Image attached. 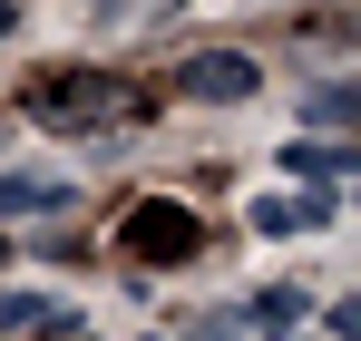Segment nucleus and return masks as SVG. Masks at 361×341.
<instances>
[{"mask_svg":"<svg viewBox=\"0 0 361 341\" xmlns=\"http://www.w3.org/2000/svg\"><path fill=\"white\" fill-rule=\"evenodd\" d=\"M127 108H137V88L118 68H49V78H30V117L39 127H108Z\"/></svg>","mask_w":361,"mask_h":341,"instance_id":"1","label":"nucleus"},{"mask_svg":"<svg viewBox=\"0 0 361 341\" xmlns=\"http://www.w3.org/2000/svg\"><path fill=\"white\" fill-rule=\"evenodd\" d=\"M254 88H264V68H254L244 49H195L176 68V98H195V108H205V98H215V108H244Z\"/></svg>","mask_w":361,"mask_h":341,"instance_id":"2","label":"nucleus"},{"mask_svg":"<svg viewBox=\"0 0 361 341\" xmlns=\"http://www.w3.org/2000/svg\"><path fill=\"white\" fill-rule=\"evenodd\" d=\"M195 244H205V225H195L185 205H166V195H147V205L127 215V254H137V264H185Z\"/></svg>","mask_w":361,"mask_h":341,"instance_id":"3","label":"nucleus"},{"mask_svg":"<svg viewBox=\"0 0 361 341\" xmlns=\"http://www.w3.org/2000/svg\"><path fill=\"white\" fill-rule=\"evenodd\" d=\"M332 225V185H302V195H254V234H322Z\"/></svg>","mask_w":361,"mask_h":341,"instance_id":"4","label":"nucleus"},{"mask_svg":"<svg viewBox=\"0 0 361 341\" xmlns=\"http://www.w3.org/2000/svg\"><path fill=\"white\" fill-rule=\"evenodd\" d=\"M0 332H78V322H68V302H49V292H0Z\"/></svg>","mask_w":361,"mask_h":341,"instance_id":"5","label":"nucleus"},{"mask_svg":"<svg viewBox=\"0 0 361 341\" xmlns=\"http://www.w3.org/2000/svg\"><path fill=\"white\" fill-rule=\"evenodd\" d=\"M342 166H352V147H332V137H302V147H283V175H302V185H332Z\"/></svg>","mask_w":361,"mask_h":341,"instance_id":"6","label":"nucleus"},{"mask_svg":"<svg viewBox=\"0 0 361 341\" xmlns=\"http://www.w3.org/2000/svg\"><path fill=\"white\" fill-rule=\"evenodd\" d=\"M49 205H68L59 175H0V215H49Z\"/></svg>","mask_w":361,"mask_h":341,"instance_id":"7","label":"nucleus"},{"mask_svg":"<svg viewBox=\"0 0 361 341\" xmlns=\"http://www.w3.org/2000/svg\"><path fill=\"white\" fill-rule=\"evenodd\" d=\"M302 302H312L302 283H274V292H254V302H244V322H254V332H293Z\"/></svg>","mask_w":361,"mask_h":341,"instance_id":"8","label":"nucleus"},{"mask_svg":"<svg viewBox=\"0 0 361 341\" xmlns=\"http://www.w3.org/2000/svg\"><path fill=\"white\" fill-rule=\"evenodd\" d=\"M176 0H98V20H166Z\"/></svg>","mask_w":361,"mask_h":341,"instance_id":"9","label":"nucleus"},{"mask_svg":"<svg viewBox=\"0 0 361 341\" xmlns=\"http://www.w3.org/2000/svg\"><path fill=\"white\" fill-rule=\"evenodd\" d=\"M10 30H20V10H10V0H0V39H10Z\"/></svg>","mask_w":361,"mask_h":341,"instance_id":"10","label":"nucleus"},{"mask_svg":"<svg viewBox=\"0 0 361 341\" xmlns=\"http://www.w3.org/2000/svg\"><path fill=\"white\" fill-rule=\"evenodd\" d=\"M0 254H10V244H0Z\"/></svg>","mask_w":361,"mask_h":341,"instance_id":"11","label":"nucleus"}]
</instances>
